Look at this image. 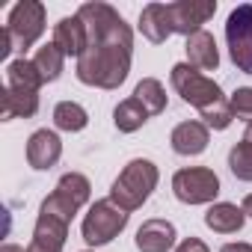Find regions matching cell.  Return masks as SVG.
<instances>
[{
	"label": "cell",
	"mask_w": 252,
	"mask_h": 252,
	"mask_svg": "<svg viewBox=\"0 0 252 252\" xmlns=\"http://www.w3.org/2000/svg\"><path fill=\"white\" fill-rule=\"evenodd\" d=\"M0 252H27V249L18 246V243H3V249H0Z\"/></svg>",
	"instance_id": "f546056e"
},
{
	"label": "cell",
	"mask_w": 252,
	"mask_h": 252,
	"mask_svg": "<svg viewBox=\"0 0 252 252\" xmlns=\"http://www.w3.org/2000/svg\"><path fill=\"white\" fill-rule=\"evenodd\" d=\"M140 33L152 42V45H163L172 36V21L166 12V3H149L140 12Z\"/></svg>",
	"instance_id": "2e32d148"
},
{
	"label": "cell",
	"mask_w": 252,
	"mask_h": 252,
	"mask_svg": "<svg viewBox=\"0 0 252 252\" xmlns=\"http://www.w3.org/2000/svg\"><path fill=\"white\" fill-rule=\"evenodd\" d=\"M169 83H172V89L181 95V101L190 104V107H196L199 113L208 110V107H214V104H220V101H225L220 83L211 80V77H205V74H202L199 68H193L190 63H178V65H172V71H169Z\"/></svg>",
	"instance_id": "3957f363"
},
{
	"label": "cell",
	"mask_w": 252,
	"mask_h": 252,
	"mask_svg": "<svg viewBox=\"0 0 252 252\" xmlns=\"http://www.w3.org/2000/svg\"><path fill=\"white\" fill-rule=\"evenodd\" d=\"M36 113H39V92L3 86V92H0V116H3V122H9V119H30Z\"/></svg>",
	"instance_id": "5bb4252c"
},
{
	"label": "cell",
	"mask_w": 252,
	"mask_h": 252,
	"mask_svg": "<svg viewBox=\"0 0 252 252\" xmlns=\"http://www.w3.org/2000/svg\"><path fill=\"white\" fill-rule=\"evenodd\" d=\"M86 252H89V249H86Z\"/></svg>",
	"instance_id": "d6a6232c"
},
{
	"label": "cell",
	"mask_w": 252,
	"mask_h": 252,
	"mask_svg": "<svg viewBox=\"0 0 252 252\" xmlns=\"http://www.w3.org/2000/svg\"><path fill=\"white\" fill-rule=\"evenodd\" d=\"M158 181H160L158 166H155L152 160H146V158H137V160H131L128 166H125V169L119 172V178L113 181L110 199H113L122 211L131 214V211L143 208V202L155 193Z\"/></svg>",
	"instance_id": "7a4b0ae2"
},
{
	"label": "cell",
	"mask_w": 252,
	"mask_h": 252,
	"mask_svg": "<svg viewBox=\"0 0 252 252\" xmlns=\"http://www.w3.org/2000/svg\"><path fill=\"white\" fill-rule=\"evenodd\" d=\"M240 208H243V214H246V217H252V193L243 199V205H240Z\"/></svg>",
	"instance_id": "4dcf8cb0"
},
{
	"label": "cell",
	"mask_w": 252,
	"mask_h": 252,
	"mask_svg": "<svg viewBox=\"0 0 252 252\" xmlns=\"http://www.w3.org/2000/svg\"><path fill=\"white\" fill-rule=\"evenodd\" d=\"M243 140H246V143H252V122L246 125V131H243Z\"/></svg>",
	"instance_id": "1f68e13d"
},
{
	"label": "cell",
	"mask_w": 252,
	"mask_h": 252,
	"mask_svg": "<svg viewBox=\"0 0 252 252\" xmlns=\"http://www.w3.org/2000/svg\"><path fill=\"white\" fill-rule=\"evenodd\" d=\"M45 21H48V12L39 0H21V3L12 6L9 12V21H6V36L12 42V51H27L39 42V36L45 33Z\"/></svg>",
	"instance_id": "5b68a950"
},
{
	"label": "cell",
	"mask_w": 252,
	"mask_h": 252,
	"mask_svg": "<svg viewBox=\"0 0 252 252\" xmlns=\"http://www.w3.org/2000/svg\"><path fill=\"white\" fill-rule=\"evenodd\" d=\"M54 125L60 131H65V134H77V131H83L89 125V113L77 101H60L54 107Z\"/></svg>",
	"instance_id": "ffe728a7"
},
{
	"label": "cell",
	"mask_w": 252,
	"mask_h": 252,
	"mask_svg": "<svg viewBox=\"0 0 252 252\" xmlns=\"http://www.w3.org/2000/svg\"><path fill=\"white\" fill-rule=\"evenodd\" d=\"M166 12L172 21V33L193 36L202 30V24H208V18H214L217 0H175V3H166Z\"/></svg>",
	"instance_id": "ba28073f"
},
{
	"label": "cell",
	"mask_w": 252,
	"mask_h": 252,
	"mask_svg": "<svg viewBox=\"0 0 252 252\" xmlns=\"http://www.w3.org/2000/svg\"><path fill=\"white\" fill-rule=\"evenodd\" d=\"M33 63H36V68H39L42 80H45V83H54V80L63 74V68H65V54L51 42V45H45V48H39V51H36Z\"/></svg>",
	"instance_id": "7402d4cb"
},
{
	"label": "cell",
	"mask_w": 252,
	"mask_h": 252,
	"mask_svg": "<svg viewBox=\"0 0 252 252\" xmlns=\"http://www.w3.org/2000/svg\"><path fill=\"white\" fill-rule=\"evenodd\" d=\"M128 211H122L110 196L107 199H98L89 205V214L83 217V240L89 246H107L113 237H119L125 231V225H128Z\"/></svg>",
	"instance_id": "277c9868"
},
{
	"label": "cell",
	"mask_w": 252,
	"mask_h": 252,
	"mask_svg": "<svg viewBox=\"0 0 252 252\" xmlns=\"http://www.w3.org/2000/svg\"><path fill=\"white\" fill-rule=\"evenodd\" d=\"M202 119H205L208 128H214V131H225L228 125H231V119H234L228 98L220 101V104H214V107H208V110H202Z\"/></svg>",
	"instance_id": "484cf974"
},
{
	"label": "cell",
	"mask_w": 252,
	"mask_h": 252,
	"mask_svg": "<svg viewBox=\"0 0 252 252\" xmlns=\"http://www.w3.org/2000/svg\"><path fill=\"white\" fill-rule=\"evenodd\" d=\"M187 63L193 68H202V71H214L220 65V51H217V42L208 30H199L193 36H187Z\"/></svg>",
	"instance_id": "9a60e30c"
},
{
	"label": "cell",
	"mask_w": 252,
	"mask_h": 252,
	"mask_svg": "<svg viewBox=\"0 0 252 252\" xmlns=\"http://www.w3.org/2000/svg\"><path fill=\"white\" fill-rule=\"evenodd\" d=\"M228 169L237 181H252V143L240 140L228 152Z\"/></svg>",
	"instance_id": "cb8c5ba5"
},
{
	"label": "cell",
	"mask_w": 252,
	"mask_h": 252,
	"mask_svg": "<svg viewBox=\"0 0 252 252\" xmlns=\"http://www.w3.org/2000/svg\"><path fill=\"white\" fill-rule=\"evenodd\" d=\"M243 222H246L243 208H237V205H231V202H217V205H211L208 214H205V225H208L211 231H217V234H234V231L243 228Z\"/></svg>",
	"instance_id": "e0dca14e"
},
{
	"label": "cell",
	"mask_w": 252,
	"mask_h": 252,
	"mask_svg": "<svg viewBox=\"0 0 252 252\" xmlns=\"http://www.w3.org/2000/svg\"><path fill=\"white\" fill-rule=\"evenodd\" d=\"M42 74H39V68H36V63L33 60H12L9 65H6V86H12V89H30V92H39L42 89Z\"/></svg>",
	"instance_id": "d6986e66"
},
{
	"label": "cell",
	"mask_w": 252,
	"mask_h": 252,
	"mask_svg": "<svg viewBox=\"0 0 252 252\" xmlns=\"http://www.w3.org/2000/svg\"><path fill=\"white\" fill-rule=\"evenodd\" d=\"M225 42L231 63L243 74H252V3H240L231 9L225 21Z\"/></svg>",
	"instance_id": "52a82bcc"
},
{
	"label": "cell",
	"mask_w": 252,
	"mask_h": 252,
	"mask_svg": "<svg viewBox=\"0 0 252 252\" xmlns=\"http://www.w3.org/2000/svg\"><path fill=\"white\" fill-rule=\"evenodd\" d=\"M54 45L65 54V57H83V51H86V45H89V30H86V24L77 18V15H71V18H60L57 21V27H54Z\"/></svg>",
	"instance_id": "4fadbf2b"
},
{
	"label": "cell",
	"mask_w": 252,
	"mask_h": 252,
	"mask_svg": "<svg viewBox=\"0 0 252 252\" xmlns=\"http://www.w3.org/2000/svg\"><path fill=\"white\" fill-rule=\"evenodd\" d=\"M175 237H178V231H175V225L169 220L152 217L137 228L134 243H137L140 252H169L175 246Z\"/></svg>",
	"instance_id": "8fae6325"
},
{
	"label": "cell",
	"mask_w": 252,
	"mask_h": 252,
	"mask_svg": "<svg viewBox=\"0 0 252 252\" xmlns=\"http://www.w3.org/2000/svg\"><path fill=\"white\" fill-rule=\"evenodd\" d=\"M77 18L89 30V45L77 60V80L98 89H119L131 74L134 30L110 3L89 0L80 3Z\"/></svg>",
	"instance_id": "6da1fadb"
},
{
	"label": "cell",
	"mask_w": 252,
	"mask_h": 252,
	"mask_svg": "<svg viewBox=\"0 0 252 252\" xmlns=\"http://www.w3.org/2000/svg\"><path fill=\"white\" fill-rule=\"evenodd\" d=\"M68 225L71 222L39 211V220H36V228H33V240L27 243V252H63L65 237H68Z\"/></svg>",
	"instance_id": "9c48e42d"
},
{
	"label": "cell",
	"mask_w": 252,
	"mask_h": 252,
	"mask_svg": "<svg viewBox=\"0 0 252 252\" xmlns=\"http://www.w3.org/2000/svg\"><path fill=\"white\" fill-rule=\"evenodd\" d=\"M175 252H211V249H208L205 240H199V237H187V240H181V243L175 246Z\"/></svg>",
	"instance_id": "83f0119b"
},
{
	"label": "cell",
	"mask_w": 252,
	"mask_h": 252,
	"mask_svg": "<svg viewBox=\"0 0 252 252\" xmlns=\"http://www.w3.org/2000/svg\"><path fill=\"white\" fill-rule=\"evenodd\" d=\"M134 98L149 110V116H160L166 110V89L158 77H143L134 89Z\"/></svg>",
	"instance_id": "44dd1931"
},
{
	"label": "cell",
	"mask_w": 252,
	"mask_h": 252,
	"mask_svg": "<svg viewBox=\"0 0 252 252\" xmlns=\"http://www.w3.org/2000/svg\"><path fill=\"white\" fill-rule=\"evenodd\" d=\"M60 158H63V143H60V137L54 131L42 128V131L30 134V140H27V163L33 169H51V166H57Z\"/></svg>",
	"instance_id": "7c38bea8"
},
{
	"label": "cell",
	"mask_w": 252,
	"mask_h": 252,
	"mask_svg": "<svg viewBox=\"0 0 252 252\" xmlns=\"http://www.w3.org/2000/svg\"><path fill=\"white\" fill-rule=\"evenodd\" d=\"M208 143H211L208 125H205V122H196V119L175 125L172 134H169V146H172V152H175V155H184V158H196V155H202V152L208 149Z\"/></svg>",
	"instance_id": "30bf717a"
},
{
	"label": "cell",
	"mask_w": 252,
	"mask_h": 252,
	"mask_svg": "<svg viewBox=\"0 0 252 252\" xmlns=\"http://www.w3.org/2000/svg\"><path fill=\"white\" fill-rule=\"evenodd\" d=\"M146 122H149V110H146L134 95L125 98V101H119L116 110H113V125H116L122 134H134V131H140Z\"/></svg>",
	"instance_id": "ac0fdd59"
},
{
	"label": "cell",
	"mask_w": 252,
	"mask_h": 252,
	"mask_svg": "<svg viewBox=\"0 0 252 252\" xmlns=\"http://www.w3.org/2000/svg\"><path fill=\"white\" fill-rule=\"evenodd\" d=\"M39 211H45V214H54V217H60V220L71 222V220H74V214H77L80 208H77V205H74V202H71L65 193H60V190L54 187V193H51V196L42 202V208H39Z\"/></svg>",
	"instance_id": "d4e9b609"
},
{
	"label": "cell",
	"mask_w": 252,
	"mask_h": 252,
	"mask_svg": "<svg viewBox=\"0 0 252 252\" xmlns=\"http://www.w3.org/2000/svg\"><path fill=\"white\" fill-rule=\"evenodd\" d=\"M220 252H252V243H240V240L237 243H225Z\"/></svg>",
	"instance_id": "f1b7e54d"
},
{
	"label": "cell",
	"mask_w": 252,
	"mask_h": 252,
	"mask_svg": "<svg viewBox=\"0 0 252 252\" xmlns=\"http://www.w3.org/2000/svg\"><path fill=\"white\" fill-rule=\"evenodd\" d=\"M228 104H231L234 119H243L246 125L252 122V89H249V86L234 89V92H231V98H228Z\"/></svg>",
	"instance_id": "4316f807"
},
{
	"label": "cell",
	"mask_w": 252,
	"mask_h": 252,
	"mask_svg": "<svg viewBox=\"0 0 252 252\" xmlns=\"http://www.w3.org/2000/svg\"><path fill=\"white\" fill-rule=\"evenodd\" d=\"M172 193L184 205H208L220 196V178L208 166H187L172 175Z\"/></svg>",
	"instance_id": "8992f818"
},
{
	"label": "cell",
	"mask_w": 252,
	"mask_h": 252,
	"mask_svg": "<svg viewBox=\"0 0 252 252\" xmlns=\"http://www.w3.org/2000/svg\"><path fill=\"white\" fill-rule=\"evenodd\" d=\"M57 190L65 193L77 208H83V205L92 199V184H89V178L80 175V172H65V175L57 181Z\"/></svg>",
	"instance_id": "603a6c76"
}]
</instances>
